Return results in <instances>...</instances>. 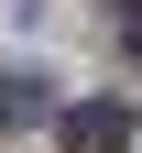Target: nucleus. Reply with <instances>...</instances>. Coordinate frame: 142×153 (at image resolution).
<instances>
[{
    "mask_svg": "<svg viewBox=\"0 0 142 153\" xmlns=\"http://www.w3.org/2000/svg\"><path fill=\"white\" fill-rule=\"evenodd\" d=\"M120 142H131V109L120 99H77L66 109V153H120Z\"/></svg>",
    "mask_w": 142,
    "mask_h": 153,
    "instance_id": "obj_1",
    "label": "nucleus"
},
{
    "mask_svg": "<svg viewBox=\"0 0 142 153\" xmlns=\"http://www.w3.org/2000/svg\"><path fill=\"white\" fill-rule=\"evenodd\" d=\"M131 55H142V0H131Z\"/></svg>",
    "mask_w": 142,
    "mask_h": 153,
    "instance_id": "obj_3",
    "label": "nucleus"
},
{
    "mask_svg": "<svg viewBox=\"0 0 142 153\" xmlns=\"http://www.w3.org/2000/svg\"><path fill=\"white\" fill-rule=\"evenodd\" d=\"M44 109H55V76L44 66H11L0 76V120H44Z\"/></svg>",
    "mask_w": 142,
    "mask_h": 153,
    "instance_id": "obj_2",
    "label": "nucleus"
}]
</instances>
